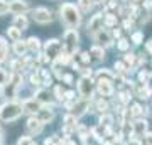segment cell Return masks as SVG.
<instances>
[{"label": "cell", "mask_w": 152, "mask_h": 145, "mask_svg": "<svg viewBox=\"0 0 152 145\" xmlns=\"http://www.w3.org/2000/svg\"><path fill=\"white\" fill-rule=\"evenodd\" d=\"M27 49H31V51H34V52H36V51H39V49H41V44H39V39L37 37H31L27 41Z\"/></svg>", "instance_id": "ac0fdd59"}, {"label": "cell", "mask_w": 152, "mask_h": 145, "mask_svg": "<svg viewBox=\"0 0 152 145\" xmlns=\"http://www.w3.org/2000/svg\"><path fill=\"white\" fill-rule=\"evenodd\" d=\"M27 128H29L31 133H39L41 128H42V123H41L37 118H31L29 120V123H27Z\"/></svg>", "instance_id": "8fae6325"}, {"label": "cell", "mask_w": 152, "mask_h": 145, "mask_svg": "<svg viewBox=\"0 0 152 145\" xmlns=\"http://www.w3.org/2000/svg\"><path fill=\"white\" fill-rule=\"evenodd\" d=\"M20 113H22V106L20 105H17V103H7L5 106L0 108V117L5 120V122L15 120Z\"/></svg>", "instance_id": "7a4b0ae2"}, {"label": "cell", "mask_w": 152, "mask_h": 145, "mask_svg": "<svg viewBox=\"0 0 152 145\" xmlns=\"http://www.w3.org/2000/svg\"><path fill=\"white\" fill-rule=\"evenodd\" d=\"M14 27H17L19 31H26L27 29V19L24 15H17L15 20H14Z\"/></svg>", "instance_id": "5bb4252c"}, {"label": "cell", "mask_w": 152, "mask_h": 145, "mask_svg": "<svg viewBox=\"0 0 152 145\" xmlns=\"http://www.w3.org/2000/svg\"><path fill=\"white\" fill-rule=\"evenodd\" d=\"M139 78H140V81H144V83H145V81L149 79V74H147L145 71H142L140 74H139Z\"/></svg>", "instance_id": "1f68e13d"}, {"label": "cell", "mask_w": 152, "mask_h": 145, "mask_svg": "<svg viewBox=\"0 0 152 145\" xmlns=\"http://www.w3.org/2000/svg\"><path fill=\"white\" fill-rule=\"evenodd\" d=\"M130 115H132V117H140V115H142V108H140V105H134V106H132Z\"/></svg>", "instance_id": "484cf974"}, {"label": "cell", "mask_w": 152, "mask_h": 145, "mask_svg": "<svg viewBox=\"0 0 152 145\" xmlns=\"http://www.w3.org/2000/svg\"><path fill=\"white\" fill-rule=\"evenodd\" d=\"M5 56H7V42L0 37V63L5 59Z\"/></svg>", "instance_id": "7402d4cb"}, {"label": "cell", "mask_w": 152, "mask_h": 145, "mask_svg": "<svg viewBox=\"0 0 152 145\" xmlns=\"http://www.w3.org/2000/svg\"><path fill=\"white\" fill-rule=\"evenodd\" d=\"M9 12V2L7 0H0V15H4Z\"/></svg>", "instance_id": "cb8c5ba5"}, {"label": "cell", "mask_w": 152, "mask_h": 145, "mask_svg": "<svg viewBox=\"0 0 152 145\" xmlns=\"http://www.w3.org/2000/svg\"><path fill=\"white\" fill-rule=\"evenodd\" d=\"M102 24H103V14H96V15H93V19L90 20V24H88V31L98 32V31L102 29Z\"/></svg>", "instance_id": "30bf717a"}, {"label": "cell", "mask_w": 152, "mask_h": 145, "mask_svg": "<svg viewBox=\"0 0 152 145\" xmlns=\"http://www.w3.org/2000/svg\"><path fill=\"white\" fill-rule=\"evenodd\" d=\"M93 2H96V4H103L105 0H93Z\"/></svg>", "instance_id": "ee69618b"}, {"label": "cell", "mask_w": 152, "mask_h": 145, "mask_svg": "<svg viewBox=\"0 0 152 145\" xmlns=\"http://www.w3.org/2000/svg\"><path fill=\"white\" fill-rule=\"evenodd\" d=\"M63 79H64L68 85H71V83H73V76H71V74H64V76H63Z\"/></svg>", "instance_id": "d6a6232c"}, {"label": "cell", "mask_w": 152, "mask_h": 145, "mask_svg": "<svg viewBox=\"0 0 152 145\" xmlns=\"http://www.w3.org/2000/svg\"><path fill=\"white\" fill-rule=\"evenodd\" d=\"M61 19L69 29H75V27L80 26L81 22V15H80V10L76 9V5L73 4H64L61 7Z\"/></svg>", "instance_id": "6da1fadb"}, {"label": "cell", "mask_w": 152, "mask_h": 145, "mask_svg": "<svg viewBox=\"0 0 152 145\" xmlns=\"http://www.w3.org/2000/svg\"><path fill=\"white\" fill-rule=\"evenodd\" d=\"M78 5L83 12H90L93 9V0H78Z\"/></svg>", "instance_id": "e0dca14e"}, {"label": "cell", "mask_w": 152, "mask_h": 145, "mask_svg": "<svg viewBox=\"0 0 152 145\" xmlns=\"http://www.w3.org/2000/svg\"><path fill=\"white\" fill-rule=\"evenodd\" d=\"M51 118H53V111H49V110H39L37 120L41 122V123H48Z\"/></svg>", "instance_id": "9a60e30c"}, {"label": "cell", "mask_w": 152, "mask_h": 145, "mask_svg": "<svg viewBox=\"0 0 152 145\" xmlns=\"http://www.w3.org/2000/svg\"><path fill=\"white\" fill-rule=\"evenodd\" d=\"M144 145H152V132H147L144 133V140H142Z\"/></svg>", "instance_id": "4316f807"}, {"label": "cell", "mask_w": 152, "mask_h": 145, "mask_svg": "<svg viewBox=\"0 0 152 145\" xmlns=\"http://www.w3.org/2000/svg\"><path fill=\"white\" fill-rule=\"evenodd\" d=\"M105 24H107L108 27L117 26V15H113V14H107V17H105Z\"/></svg>", "instance_id": "603a6c76"}, {"label": "cell", "mask_w": 152, "mask_h": 145, "mask_svg": "<svg viewBox=\"0 0 152 145\" xmlns=\"http://www.w3.org/2000/svg\"><path fill=\"white\" fill-rule=\"evenodd\" d=\"M110 122H112V117H108V115H105V117H102V125H108Z\"/></svg>", "instance_id": "4dcf8cb0"}, {"label": "cell", "mask_w": 152, "mask_h": 145, "mask_svg": "<svg viewBox=\"0 0 152 145\" xmlns=\"http://www.w3.org/2000/svg\"><path fill=\"white\" fill-rule=\"evenodd\" d=\"M134 59H135L134 54H127V56H125V63H127V64H134Z\"/></svg>", "instance_id": "f1b7e54d"}, {"label": "cell", "mask_w": 152, "mask_h": 145, "mask_svg": "<svg viewBox=\"0 0 152 145\" xmlns=\"http://www.w3.org/2000/svg\"><path fill=\"white\" fill-rule=\"evenodd\" d=\"M113 36H115V37H120V31H118V29H115V31H113Z\"/></svg>", "instance_id": "b9f144b4"}, {"label": "cell", "mask_w": 152, "mask_h": 145, "mask_svg": "<svg viewBox=\"0 0 152 145\" xmlns=\"http://www.w3.org/2000/svg\"><path fill=\"white\" fill-rule=\"evenodd\" d=\"M115 68L118 71H125V66H124V63H115Z\"/></svg>", "instance_id": "d590c367"}, {"label": "cell", "mask_w": 152, "mask_h": 145, "mask_svg": "<svg viewBox=\"0 0 152 145\" xmlns=\"http://www.w3.org/2000/svg\"><path fill=\"white\" fill-rule=\"evenodd\" d=\"M78 32H76L75 29H69V31H66L64 34V47L68 51V54H73L78 47Z\"/></svg>", "instance_id": "3957f363"}, {"label": "cell", "mask_w": 152, "mask_h": 145, "mask_svg": "<svg viewBox=\"0 0 152 145\" xmlns=\"http://www.w3.org/2000/svg\"><path fill=\"white\" fill-rule=\"evenodd\" d=\"M124 27L130 31V29H132V20H125V22H124Z\"/></svg>", "instance_id": "8d00e7d4"}, {"label": "cell", "mask_w": 152, "mask_h": 145, "mask_svg": "<svg viewBox=\"0 0 152 145\" xmlns=\"http://www.w3.org/2000/svg\"><path fill=\"white\" fill-rule=\"evenodd\" d=\"M7 34H9V37L14 39V41H19V37H20V31H19L17 27H9V29H7Z\"/></svg>", "instance_id": "ffe728a7"}, {"label": "cell", "mask_w": 152, "mask_h": 145, "mask_svg": "<svg viewBox=\"0 0 152 145\" xmlns=\"http://www.w3.org/2000/svg\"><path fill=\"white\" fill-rule=\"evenodd\" d=\"M134 130H135V133H144L147 130V122L144 120H139V122H135V125H134Z\"/></svg>", "instance_id": "d6986e66"}, {"label": "cell", "mask_w": 152, "mask_h": 145, "mask_svg": "<svg viewBox=\"0 0 152 145\" xmlns=\"http://www.w3.org/2000/svg\"><path fill=\"white\" fill-rule=\"evenodd\" d=\"M81 61H83V63H88V61H90V54H88V52H83V54H81Z\"/></svg>", "instance_id": "e575fe53"}, {"label": "cell", "mask_w": 152, "mask_h": 145, "mask_svg": "<svg viewBox=\"0 0 152 145\" xmlns=\"http://www.w3.org/2000/svg\"><path fill=\"white\" fill-rule=\"evenodd\" d=\"M142 39H144V36H142V32H135L134 36H132V41H134V44H140Z\"/></svg>", "instance_id": "83f0119b"}, {"label": "cell", "mask_w": 152, "mask_h": 145, "mask_svg": "<svg viewBox=\"0 0 152 145\" xmlns=\"http://www.w3.org/2000/svg\"><path fill=\"white\" fill-rule=\"evenodd\" d=\"M61 42L58 39H51L46 42V54H48L49 58H56V56H59V51H61Z\"/></svg>", "instance_id": "8992f818"}, {"label": "cell", "mask_w": 152, "mask_h": 145, "mask_svg": "<svg viewBox=\"0 0 152 145\" xmlns=\"http://www.w3.org/2000/svg\"><path fill=\"white\" fill-rule=\"evenodd\" d=\"M78 90H80V93H81V96L90 98V96H91V93H93V81L90 79L88 76L81 78L80 83H78Z\"/></svg>", "instance_id": "5b68a950"}, {"label": "cell", "mask_w": 152, "mask_h": 145, "mask_svg": "<svg viewBox=\"0 0 152 145\" xmlns=\"http://www.w3.org/2000/svg\"><path fill=\"white\" fill-rule=\"evenodd\" d=\"M120 100H122L124 103H127L129 101V93H122V98H120Z\"/></svg>", "instance_id": "74e56055"}, {"label": "cell", "mask_w": 152, "mask_h": 145, "mask_svg": "<svg viewBox=\"0 0 152 145\" xmlns=\"http://www.w3.org/2000/svg\"><path fill=\"white\" fill-rule=\"evenodd\" d=\"M0 145H2V137H0Z\"/></svg>", "instance_id": "f6af8a7d"}, {"label": "cell", "mask_w": 152, "mask_h": 145, "mask_svg": "<svg viewBox=\"0 0 152 145\" xmlns=\"http://www.w3.org/2000/svg\"><path fill=\"white\" fill-rule=\"evenodd\" d=\"M91 56H95V59L102 61V59L105 58V52H103V49H102V47H98V46H95V47L91 49Z\"/></svg>", "instance_id": "44dd1931"}, {"label": "cell", "mask_w": 152, "mask_h": 145, "mask_svg": "<svg viewBox=\"0 0 152 145\" xmlns=\"http://www.w3.org/2000/svg\"><path fill=\"white\" fill-rule=\"evenodd\" d=\"M86 108H88V103H86V100H85V101H80V103H76L75 106H73V115H75V117H80V115H83V113L86 111Z\"/></svg>", "instance_id": "4fadbf2b"}, {"label": "cell", "mask_w": 152, "mask_h": 145, "mask_svg": "<svg viewBox=\"0 0 152 145\" xmlns=\"http://www.w3.org/2000/svg\"><path fill=\"white\" fill-rule=\"evenodd\" d=\"M5 81H7V74H5V71H2V69H0V85H5Z\"/></svg>", "instance_id": "f546056e"}, {"label": "cell", "mask_w": 152, "mask_h": 145, "mask_svg": "<svg viewBox=\"0 0 152 145\" xmlns=\"http://www.w3.org/2000/svg\"><path fill=\"white\" fill-rule=\"evenodd\" d=\"M98 108H100V110H105V108H107V103H105V101H100V103H98Z\"/></svg>", "instance_id": "f35d334b"}, {"label": "cell", "mask_w": 152, "mask_h": 145, "mask_svg": "<svg viewBox=\"0 0 152 145\" xmlns=\"http://www.w3.org/2000/svg\"><path fill=\"white\" fill-rule=\"evenodd\" d=\"M14 51H15L19 56H22V54L27 51V42H24V41H15V46H14Z\"/></svg>", "instance_id": "2e32d148"}, {"label": "cell", "mask_w": 152, "mask_h": 145, "mask_svg": "<svg viewBox=\"0 0 152 145\" xmlns=\"http://www.w3.org/2000/svg\"><path fill=\"white\" fill-rule=\"evenodd\" d=\"M32 19L39 24H48V22L53 20V14H51V10L44 9V7H39L36 10H32Z\"/></svg>", "instance_id": "277c9868"}, {"label": "cell", "mask_w": 152, "mask_h": 145, "mask_svg": "<svg viewBox=\"0 0 152 145\" xmlns=\"http://www.w3.org/2000/svg\"><path fill=\"white\" fill-rule=\"evenodd\" d=\"M144 5H145L147 9H152V0H149V2H145V4H144Z\"/></svg>", "instance_id": "60d3db41"}, {"label": "cell", "mask_w": 152, "mask_h": 145, "mask_svg": "<svg viewBox=\"0 0 152 145\" xmlns=\"http://www.w3.org/2000/svg\"><path fill=\"white\" fill-rule=\"evenodd\" d=\"M115 7H117V2H115V0H110V4L107 5V9H105V10H110V9H115Z\"/></svg>", "instance_id": "836d02e7"}, {"label": "cell", "mask_w": 152, "mask_h": 145, "mask_svg": "<svg viewBox=\"0 0 152 145\" xmlns=\"http://www.w3.org/2000/svg\"><path fill=\"white\" fill-rule=\"evenodd\" d=\"M117 47H118L120 51H127V49H129V41H127V39H120L118 44H117Z\"/></svg>", "instance_id": "d4e9b609"}, {"label": "cell", "mask_w": 152, "mask_h": 145, "mask_svg": "<svg viewBox=\"0 0 152 145\" xmlns=\"http://www.w3.org/2000/svg\"><path fill=\"white\" fill-rule=\"evenodd\" d=\"M147 51H149V52H152V41H149V42H147Z\"/></svg>", "instance_id": "ab89813d"}, {"label": "cell", "mask_w": 152, "mask_h": 145, "mask_svg": "<svg viewBox=\"0 0 152 145\" xmlns=\"http://www.w3.org/2000/svg\"><path fill=\"white\" fill-rule=\"evenodd\" d=\"M98 93L102 96H110L113 93V88H112V83L110 79H100L98 81Z\"/></svg>", "instance_id": "ba28073f"}, {"label": "cell", "mask_w": 152, "mask_h": 145, "mask_svg": "<svg viewBox=\"0 0 152 145\" xmlns=\"http://www.w3.org/2000/svg\"><path fill=\"white\" fill-rule=\"evenodd\" d=\"M22 111H27V113H34V111H39V101L32 100V101H26L24 106H22Z\"/></svg>", "instance_id": "7c38bea8"}, {"label": "cell", "mask_w": 152, "mask_h": 145, "mask_svg": "<svg viewBox=\"0 0 152 145\" xmlns=\"http://www.w3.org/2000/svg\"><path fill=\"white\" fill-rule=\"evenodd\" d=\"M95 41L100 42V44H105V46H110V44H112V36H110L108 31L100 29L98 32H95Z\"/></svg>", "instance_id": "9c48e42d"}, {"label": "cell", "mask_w": 152, "mask_h": 145, "mask_svg": "<svg viewBox=\"0 0 152 145\" xmlns=\"http://www.w3.org/2000/svg\"><path fill=\"white\" fill-rule=\"evenodd\" d=\"M125 145H140L139 142H129V144H125Z\"/></svg>", "instance_id": "7bdbcfd3"}, {"label": "cell", "mask_w": 152, "mask_h": 145, "mask_svg": "<svg viewBox=\"0 0 152 145\" xmlns=\"http://www.w3.org/2000/svg\"><path fill=\"white\" fill-rule=\"evenodd\" d=\"M27 9H29V5H27V2H24V0H12L9 4V10L12 14H15V15H22Z\"/></svg>", "instance_id": "52a82bcc"}]
</instances>
